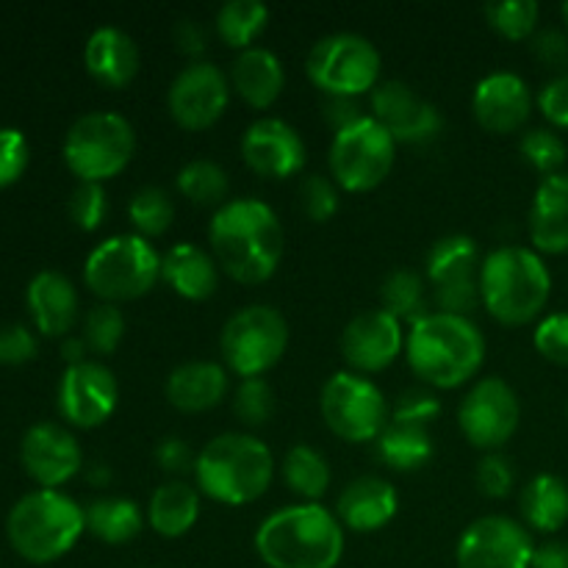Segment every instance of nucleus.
<instances>
[{
  "instance_id": "nucleus-1",
  "label": "nucleus",
  "mask_w": 568,
  "mask_h": 568,
  "mask_svg": "<svg viewBox=\"0 0 568 568\" xmlns=\"http://www.w3.org/2000/svg\"><path fill=\"white\" fill-rule=\"evenodd\" d=\"M211 255L227 277L244 286L270 281L286 253V231L272 205L236 197L214 211L209 225Z\"/></svg>"
},
{
  "instance_id": "nucleus-2",
  "label": "nucleus",
  "mask_w": 568,
  "mask_h": 568,
  "mask_svg": "<svg viewBox=\"0 0 568 568\" xmlns=\"http://www.w3.org/2000/svg\"><path fill=\"white\" fill-rule=\"evenodd\" d=\"M405 358L430 388H458L480 372L486 336L469 316L430 311L405 333Z\"/></svg>"
},
{
  "instance_id": "nucleus-3",
  "label": "nucleus",
  "mask_w": 568,
  "mask_h": 568,
  "mask_svg": "<svg viewBox=\"0 0 568 568\" xmlns=\"http://www.w3.org/2000/svg\"><path fill=\"white\" fill-rule=\"evenodd\" d=\"M255 552L270 568H336L344 555V527L320 503L286 505L258 525Z\"/></svg>"
},
{
  "instance_id": "nucleus-4",
  "label": "nucleus",
  "mask_w": 568,
  "mask_h": 568,
  "mask_svg": "<svg viewBox=\"0 0 568 568\" xmlns=\"http://www.w3.org/2000/svg\"><path fill=\"white\" fill-rule=\"evenodd\" d=\"M552 275L541 253L519 244H505L483 258L480 303L508 327L530 325L547 308Z\"/></svg>"
},
{
  "instance_id": "nucleus-5",
  "label": "nucleus",
  "mask_w": 568,
  "mask_h": 568,
  "mask_svg": "<svg viewBox=\"0 0 568 568\" xmlns=\"http://www.w3.org/2000/svg\"><path fill=\"white\" fill-rule=\"evenodd\" d=\"M275 477L272 449L250 433L214 436L194 460L200 494L222 505H250L264 497Z\"/></svg>"
},
{
  "instance_id": "nucleus-6",
  "label": "nucleus",
  "mask_w": 568,
  "mask_h": 568,
  "mask_svg": "<svg viewBox=\"0 0 568 568\" xmlns=\"http://www.w3.org/2000/svg\"><path fill=\"white\" fill-rule=\"evenodd\" d=\"M87 532L83 508L55 488H37L14 503L6 519L11 549L28 564L61 560Z\"/></svg>"
},
{
  "instance_id": "nucleus-7",
  "label": "nucleus",
  "mask_w": 568,
  "mask_h": 568,
  "mask_svg": "<svg viewBox=\"0 0 568 568\" xmlns=\"http://www.w3.org/2000/svg\"><path fill=\"white\" fill-rule=\"evenodd\" d=\"M161 281V255L153 242L139 233H116L103 239L83 264V283L103 303L139 300Z\"/></svg>"
},
{
  "instance_id": "nucleus-8",
  "label": "nucleus",
  "mask_w": 568,
  "mask_h": 568,
  "mask_svg": "<svg viewBox=\"0 0 568 568\" xmlns=\"http://www.w3.org/2000/svg\"><path fill=\"white\" fill-rule=\"evenodd\" d=\"M64 164L81 183H103L120 175L136 153V131L116 111H89L64 136Z\"/></svg>"
},
{
  "instance_id": "nucleus-9",
  "label": "nucleus",
  "mask_w": 568,
  "mask_h": 568,
  "mask_svg": "<svg viewBox=\"0 0 568 568\" xmlns=\"http://www.w3.org/2000/svg\"><path fill=\"white\" fill-rule=\"evenodd\" d=\"M288 322L277 308L264 303L233 311L220 333V353L225 369L247 377H264L286 355Z\"/></svg>"
},
{
  "instance_id": "nucleus-10",
  "label": "nucleus",
  "mask_w": 568,
  "mask_h": 568,
  "mask_svg": "<svg viewBox=\"0 0 568 568\" xmlns=\"http://www.w3.org/2000/svg\"><path fill=\"white\" fill-rule=\"evenodd\" d=\"M305 72L327 98H361L381 83V53L361 33H327L311 48Z\"/></svg>"
},
{
  "instance_id": "nucleus-11",
  "label": "nucleus",
  "mask_w": 568,
  "mask_h": 568,
  "mask_svg": "<svg viewBox=\"0 0 568 568\" xmlns=\"http://www.w3.org/2000/svg\"><path fill=\"white\" fill-rule=\"evenodd\" d=\"M320 410L327 430L349 444L377 442L386 430L392 410L381 388L358 372H336L320 394Z\"/></svg>"
},
{
  "instance_id": "nucleus-12",
  "label": "nucleus",
  "mask_w": 568,
  "mask_h": 568,
  "mask_svg": "<svg viewBox=\"0 0 568 568\" xmlns=\"http://www.w3.org/2000/svg\"><path fill=\"white\" fill-rule=\"evenodd\" d=\"M394 161H397V142L372 114L333 133L327 164H331L336 186L347 189V192L377 189L392 175Z\"/></svg>"
},
{
  "instance_id": "nucleus-13",
  "label": "nucleus",
  "mask_w": 568,
  "mask_h": 568,
  "mask_svg": "<svg viewBox=\"0 0 568 568\" xmlns=\"http://www.w3.org/2000/svg\"><path fill=\"white\" fill-rule=\"evenodd\" d=\"M480 270L483 255L475 239L464 233L438 239L425 264V281L438 311L469 316L480 305Z\"/></svg>"
},
{
  "instance_id": "nucleus-14",
  "label": "nucleus",
  "mask_w": 568,
  "mask_h": 568,
  "mask_svg": "<svg viewBox=\"0 0 568 568\" xmlns=\"http://www.w3.org/2000/svg\"><path fill=\"white\" fill-rule=\"evenodd\" d=\"M521 422V405L503 377H480L458 405V427L471 447L497 453L514 438Z\"/></svg>"
},
{
  "instance_id": "nucleus-15",
  "label": "nucleus",
  "mask_w": 568,
  "mask_h": 568,
  "mask_svg": "<svg viewBox=\"0 0 568 568\" xmlns=\"http://www.w3.org/2000/svg\"><path fill=\"white\" fill-rule=\"evenodd\" d=\"M536 541L521 521L510 516H480L458 538V568H532Z\"/></svg>"
},
{
  "instance_id": "nucleus-16",
  "label": "nucleus",
  "mask_w": 568,
  "mask_h": 568,
  "mask_svg": "<svg viewBox=\"0 0 568 568\" xmlns=\"http://www.w3.org/2000/svg\"><path fill=\"white\" fill-rule=\"evenodd\" d=\"M231 78L214 61H189L170 83L166 109L186 131H205L225 114L231 103Z\"/></svg>"
},
{
  "instance_id": "nucleus-17",
  "label": "nucleus",
  "mask_w": 568,
  "mask_h": 568,
  "mask_svg": "<svg viewBox=\"0 0 568 568\" xmlns=\"http://www.w3.org/2000/svg\"><path fill=\"white\" fill-rule=\"evenodd\" d=\"M59 414L64 422L81 430H92L111 419L120 403V383L114 372L100 361H83V364L67 366L59 381Z\"/></svg>"
},
{
  "instance_id": "nucleus-18",
  "label": "nucleus",
  "mask_w": 568,
  "mask_h": 568,
  "mask_svg": "<svg viewBox=\"0 0 568 568\" xmlns=\"http://www.w3.org/2000/svg\"><path fill=\"white\" fill-rule=\"evenodd\" d=\"M405 349L403 322L388 311H361L342 331V355L349 372L375 375L388 369Z\"/></svg>"
},
{
  "instance_id": "nucleus-19",
  "label": "nucleus",
  "mask_w": 568,
  "mask_h": 568,
  "mask_svg": "<svg viewBox=\"0 0 568 568\" xmlns=\"http://www.w3.org/2000/svg\"><path fill=\"white\" fill-rule=\"evenodd\" d=\"M372 116L394 136V142L422 144L438 136L444 120L442 111L416 94L403 81H383L372 92Z\"/></svg>"
},
{
  "instance_id": "nucleus-20",
  "label": "nucleus",
  "mask_w": 568,
  "mask_h": 568,
  "mask_svg": "<svg viewBox=\"0 0 568 568\" xmlns=\"http://www.w3.org/2000/svg\"><path fill=\"white\" fill-rule=\"evenodd\" d=\"M20 460L33 483L59 491V486L70 483L81 471L83 453L67 427L55 422H39L22 436Z\"/></svg>"
},
{
  "instance_id": "nucleus-21",
  "label": "nucleus",
  "mask_w": 568,
  "mask_h": 568,
  "mask_svg": "<svg viewBox=\"0 0 568 568\" xmlns=\"http://www.w3.org/2000/svg\"><path fill=\"white\" fill-rule=\"evenodd\" d=\"M242 155L258 175L288 178L303 170L308 153L297 128L281 116H261L244 131Z\"/></svg>"
},
{
  "instance_id": "nucleus-22",
  "label": "nucleus",
  "mask_w": 568,
  "mask_h": 568,
  "mask_svg": "<svg viewBox=\"0 0 568 568\" xmlns=\"http://www.w3.org/2000/svg\"><path fill=\"white\" fill-rule=\"evenodd\" d=\"M471 111L488 133H514L532 114V92L519 72L497 70L480 78L471 94Z\"/></svg>"
},
{
  "instance_id": "nucleus-23",
  "label": "nucleus",
  "mask_w": 568,
  "mask_h": 568,
  "mask_svg": "<svg viewBox=\"0 0 568 568\" xmlns=\"http://www.w3.org/2000/svg\"><path fill=\"white\" fill-rule=\"evenodd\" d=\"M397 510V488L377 475L355 477L353 483L342 488L336 499V519L353 532L383 530L386 525H392Z\"/></svg>"
},
{
  "instance_id": "nucleus-24",
  "label": "nucleus",
  "mask_w": 568,
  "mask_h": 568,
  "mask_svg": "<svg viewBox=\"0 0 568 568\" xmlns=\"http://www.w3.org/2000/svg\"><path fill=\"white\" fill-rule=\"evenodd\" d=\"M26 303L37 331L50 338H67L78 320V308H81L72 281L55 270H42L31 277Z\"/></svg>"
},
{
  "instance_id": "nucleus-25",
  "label": "nucleus",
  "mask_w": 568,
  "mask_h": 568,
  "mask_svg": "<svg viewBox=\"0 0 568 568\" xmlns=\"http://www.w3.org/2000/svg\"><path fill=\"white\" fill-rule=\"evenodd\" d=\"M532 250L541 255L568 253V172L541 178L530 205Z\"/></svg>"
},
{
  "instance_id": "nucleus-26",
  "label": "nucleus",
  "mask_w": 568,
  "mask_h": 568,
  "mask_svg": "<svg viewBox=\"0 0 568 568\" xmlns=\"http://www.w3.org/2000/svg\"><path fill=\"white\" fill-rule=\"evenodd\" d=\"M227 369L216 361H189L175 366L164 383L166 403L183 414H203L227 397Z\"/></svg>"
},
{
  "instance_id": "nucleus-27",
  "label": "nucleus",
  "mask_w": 568,
  "mask_h": 568,
  "mask_svg": "<svg viewBox=\"0 0 568 568\" xmlns=\"http://www.w3.org/2000/svg\"><path fill=\"white\" fill-rule=\"evenodd\" d=\"M83 64L94 81L109 89H122L139 75L142 55H139V44L133 42L131 33L114 26H103L87 39Z\"/></svg>"
},
{
  "instance_id": "nucleus-28",
  "label": "nucleus",
  "mask_w": 568,
  "mask_h": 568,
  "mask_svg": "<svg viewBox=\"0 0 568 568\" xmlns=\"http://www.w3.org/2000/svg\"><path fill=\"white\" fill-rule=\"evenodd\" d=\"M231 87L250 109H270L286 87V70L270 48L242 50L231 64Z\"/></svg>"
},
{
  "instance_id": "nucleus-29",
  "label": "nucleus",
  "mask_w": 568,
  "mask_h": 568,
  "mask_svg": "<svg viewBox=\"0 0 568 568\" xmlns=\"http://www.w3.org/2000/svg\"><path fill=\"white\" fill-rule=\"evenodd\" d=\"M161 281L183 300H209L220 286V264L192 242H178L161 255Z\"/></svg>"
},
{
  "instance_id": "nucleus-30",
  "label": "nucleus",
  "mask_w": 568,
  "mask_h": 568,
  "mask_svg": "<svg viewBox=\"0 0 568 568\" xmlns=\"http://www.w3.org/2000/svg\"><path fill=\"white\" fill-rule=\"evenodd\" d=\"M200 491L183 480H166L150 497L144 519L161 538H181L197 525L200 519Z\"/></svg>"
},
{
  "instance_id": "nucleus-31",
  "label": "nucleus",
  "mask_w": 568,
  "mask_h": 568,
  "mask_svg": "<svg viewBox=\"0 0 568 568\" xmlns=\"http://www.w3.org/2000/svg\"><path fill=\"white\" fill-rule=\"evenodd\" d=\"M521 519L536 532H558L568 521V483L558 475H536L519 497Z\"/></svg>"
},
{
  "instance_id": "nucleus-32",
  "label": "nucleus",
  "mask_w": 568,
  "mask_h": 568,
  "mask_svg": "<svg viewBox=\"0 0 568 568\" xmlns=\"http://www.w3.org/2000/svg\"><path fill=\"white\" fill-rule=\"evenodd\" d=\"M87 516V530L92 532L98 541L111 544V547H122V544L133 541L148 525L142 508L133 499L125 497H100L83 508Z\"/></svg>"
},
{
  "instance_id": "nucleus-33",
  "label": "nucleus",
  "mask_w": 568,
  "mask_h": 568,
  "mask_svg": "<svg viewBox=\"0 0 568 568\" xmlns=\"http://www.w3.org/2000/svg\"><path fill=\"white\" fill-rule=\"evenodd\" d=\"M281 475L283 483L288 486V491H292L294 497L303 499V503H320L333 480L327 458L320 449L311 447V444H294V447L283 455Z\"/></svg>"
},
{
  "instance_id": "nucleus-34",
  "label": "nucleus",
  "mask_w": 568,
  "mask_h": 568,
  "mask_svg": "<svg viewBox=\"0 0 568 568\" xmlns=\"http://www.w3.org/2000/svg\"><path fill=\"white\" fill-rule=\"evenodd\" d=\"M377 455L394 471H416L433 458V438L427 427L403 425L388 419L386 430L377 438Z\"/></svg>"
},
{
  "instance_id": "nucleus-35",
  "label": "nucleus",
  "mask_w": 568,
  "mask_h": 568,
  "mask_svg": "<svg viewBox=\"0 0 568 568\" xmlns=\"http://www.w3.org/2000/svg\"><path fill=\"white\" fill-rule=\"evenodd\" d=\"M383 311L399 322H419L430 314V297H427V281L414 270H394L381 286Z\"/></svg>"
},
{
  "instance_id": "nucleus-36",
  "label": "nucleus",
  "mask_w": 568,
  "mask_h": 568,
  "mask_svg": "<svg viewBox=\"0 0 568 568\" xmlns=\"http://www.w3.org/2000/svg\"><path fill=\"white\" fill-rule=\"evenodd\" d=\"M178 192L194 205L203 209H220L227 203V192H231V181H227L225 166H220L211 159H192L181 166L178 172Z\"/></svg>"
},
{
  "instance_id": "nucleus-37",
  "label": "nucleus",
  "mask_w": 568,
  "mask_h": 568,
  "mask_svg": "<svg viewBox=\"0 0 568 568\" xmlns=\"http://www.w3.org/2000/svg\"><path fill=\"white\" fill-rule=\"evenodd\" d=\"M270 9L261 0H227L216 11V33L227 48L247 50L264 33Z\"/></svg>"
},
{
  "instance_id": "nucleus-38",
  "label": "nucleus",
  "mask_w": 568,
  "mask_h": 568,
  "mask_svg": "<svg viewBox=\"0 0 568 568\" xmlns=\"http://www.w3.org/2000/svg\"><path fill=\"white\" fill-rule=\"evenodd\" d=\"M128 220L139 236L155 239L170 231L172 220H175V203H172L170 192H164L161 186H142L128 203Z\"/></svg>"
},
{
  "instance_id": "nucleus-39",
  "label": "nucleus",
  "mask_w": 568,
  "mask_h": 568,
  "mask_svg": "<svg viewBox=\"0 0 568 568\" xmlns=\"http://www.w3.org/2000/svg\"><path fill=\"white\" fill-rule=\"evenodd\" d=\"M538 17H541V6L536 0H497L486 6L488 26L510 42L536 37Z\"/></svg>"
},
{
  "instance_id": "nucleus-40",
  "label": "nucleus",
  "mask_w": 568,
  "mask_h": 568,
  "mask_svg": "<svg viewBox=\"0 0 568 568\" xmlns=\"http://www.w3.org/2000/svg\"><path fill=\"white\" fill-rule=\"evenodd\" d=\"M122 336H125V314H122L120 305L100 303L89 308L81 336L89 353L111 355L122 344Z\"/></svg>"
},
{
  "instance_id": "nucleus-41",
  "label": "nucleus",
  "mask_w": 568,
  "mask_h": 568,
  "mask_svg": "<svg viewBox=\"0 0 568 568\" xmlns=\"http://www.w3.org/2000/svg\"><path fill=\"white\" fill-rule=\"evenodd\" d=\"M519 153L527 164L536 172H541L544 178L558 175L560 166L566 164L568 148L558 131L552 128H530V131L521 133Z\"/></svg>"
},
{
  "instance_id": "nucleus-42",
  "label": "nucleus",
  "mask_w": 568,
  "mask_h": 568,
  "mask_svg": "<svg viewBox=\"0 0 568 568\" xmlns=\"http://www.w3.org/2000/svg\"><path fill=\"white\" fill-rule=\"evenodd\" d=\"M233 414L242 425L261 427L275 414V392L264 377H247L233 392Z\"/></svg>"
},
{
  "instance_id": "nucleus-43",
  "label": "nucleus",
  "mask_w": 568,
  "mask_h": 568,
  "mask_svg": "<svg viewBox=\"0 0 568 568\" xmlns=\"http://www.w3.org/2000/svg\"><path fill=\"white\" fill-rule=\"evenodd\" d=\"M300 205L311 222H327L338 211V186L333 178L314 175L303 178L300 183Z\"/></svg>"
},
{
  "instance_id": "nucleus-44",
  "label": "nucleus",
  "mask_w": 568,
  "mask_h": 568,
  "mask_svg": "<svg viewBox=\"0 0 568 568\" xmlns=\"http://www.w3.org/2000/svg\"><path fill=\"white\" fill-rule=\"evenodd\" d=\"M105 214H109V197L103 183H78L75 192L70 194V220L81 231L92 233L103 225Z\"/></svg>"
},
{
  "instance_id": "nucleus-45",
  "label": "nucleus",
  "mask_w": 568,
  "mask_h": 568,
  "mask_svg": "<svg viewBox=\"0 0 568 568\" xmlns=\"http://www.w3.org/2000/svg\"><path fill=\"white\" fill-rule=\"evenodd\" d=\"M438 414H442V399L436 397V392L416 386L399 394L397 405H394L392 410V419L403 422V425H416L430 430V425L438 419Z\"/></svg>"
},
{
  "instance_id": "nucleus-46",
  "label": "nucleus",
  "mask_w": 568,
  "mask_h": 568,
  "mask_svg": "<svg viewBox=\"0 0 568 568\" xmlns=\"http://www.w3.org/2000/svg\"><path fill=\"white\" fill-rule=\"evenodd\" d=\"M532 344L547 361L568 366V311L544 316L532 333Z\"/></svg>"
},
{
  "instance_id": "nucleus-47",
  "label": "nucleus",
  "mask_w": 568,
  "mask_h": 568,
  "mask_svg": "<svg viewBox=\"0 0 568 568\" xmlns=\"http://www.w3.org/2000/svg\"><path fill=\"white\" fill-rule=\"evenodd\" d=\"M31 161V148L20 128H0V189L22 178Z\"/></svg>"
},
{
  "instance_id": "nucleus-48",
  "label": "nucleus",
  "mask_w": 568,
  "mask_h": 568,
  "mask_svg": "<svg viewBox=\"0 0 568 568\" xmlns=\"http://www.w3.org/2000/svg\"><path fill=\"white\" fill-rule=\"evenodd\" d=\"M475 480H477V488H480L486 497L503 499L508 497L510 488H514V480H516L514 466H510V460L505 458V455L486 453L480 458V464H477Z\"/></svg>"
},
{
  "instance_id": "nucleus-49",
  "label": "nucleus",
  "mask_w": 568,
  "mask_h": 568,
  "mask_svg": "<svg viewBox=\"0 0 568 568\" xmlns=\"http://www.w3.org/2000/svg\"><path fill=\"white\" fill-rule=\"evenodd\" d=\"M37 358V336L26 325L0 327V364L20 366Z\"/></svg>"
},
{
  "instance_id": "nucleus-50",
  "label": "nucleus",
  "mask_w": 568,
  "mask_h": 568,
  "mask_svg": "<svg viewBox=\"0 0 568 568\" xmlns=\"http://www.w3.org/2000/svg\"><path fill=\"white\" fill-rule=\"evenodd\" d=\"M532 55L549 70L564 72L568 67V33L560 28H544L530 42Z\"/></svg>"
},
{
  "instance_id": "nucleus-51",
  "label": "nucleus",
  "mask_w": 568,
  "mask_h": 568,
  "mask_svg": "<svg viewBox=\"0 0 568 568\" xmlns=\"http://www.w3.org/2000/svg\"><path fill=\"white\" fill-rule=\"evenodd\" d=\"M538 109L555 128H568V72H558L538 92Z\"/></svg>"
},
{
  "instance_id": "nucleus-52",
  "label": "nucleus",
  "mask_w": 568,
  "mask_h": 568,
  "mask_svg": "<svg viewBox=\"0 0 568 568\" xmlns=\"http://www.w3.org/2000/svg\"><path fill=\"white\" fill-rule=\"evenodd\" d=\"M155 460H159V466L164 471H170V475H183V471L192 469L194 471V453L192 447H189L183 438L178 436H166L161 438L159 447H155Z\"/></svg>"
},
{
  "instance_id": "nucleus-53",
  "label": "nucleus",
  "mask_w": 568,
  "mask_h": 568,
  "mask_svg": "<svg viewBox=\"0 0 568 568\" xmlns=\"http://www.w3.org/2000/svg\"><path fill=\"white\" fill-rule=\"evenodd\" d=\"M322 114H325L327 125L333 131H344V128L355 125L358 120H364V111H361L358 98H327L325 105H322Z\"/></svg>"
},
{
  "instance_id": "nucleus-54",
  "label": "nucleus",
  "mask_w": 568,
  "mask_h": 568,
  "mask_svg": "<svg viewBox=\"0 0 568 568\" xmlns=\"http://www.w3.org/2000/svg\"><path fill=\"white\" fill-rule=\"evenodd\" d=\"M172 39H175L178 50L183 55H192L194 61H200V55L209 48V37H205V28L197 20H178L172 28Z\"/></svg>"
},
{
  "instance_id": "nucleus-55",
  "label": "nucleus",
  "mask_w": 568,
  "mask_h": 568,
  "mask_svg": "<svg viewBox=\"0 0 568 568\" xmlns=\"http://www.w3.org/2000/svg\"><path fill=\"white\" fill-rule=\"evenodd\" d=\"M532 568H568V541H547L536 547Z\"/></svg>"
},
{
  "instance_id": "nucleus-56",
  "label": "nucleus",
  "mask_w": 568,
  "mask_h": 568,
  "mask_svg": "<svg viewBox=\"0 0 568 568\" xmlns=\"http://www.w3.org/2000/svg\"><path fill=\"white\" fill-rule=\"evenodd\" d=\"M87 353L89 347L81 336H67L64 342H61V358L67 361V366H75V364H83V361H89Z\"/></svg>"
},
{
  "instance_id": "nucleus-57",
  "label": "nucleus",
  "mask_w": 568,
  "mask_h": 568,
  "mask_svg": "<svg viewBox=\"0 0 568 568\" xmlns=\"http://www.w3.org/2000/svg\"><path fill=\"white\" fill-rule=\"evenodd\" d=\"M89 480H92L94 486H109L111 469H109V466H103V464L92 466V469H89Z\"/></svg>"
},
{
  "instance_id": "nucleus-58",
  "label": "nucleus",
  "mask_w": 568,
  "mask_h": 568,
  "mask_svg": "<svg viewBox=\"0 0 568 568\" xmlns=\"http://www.w3.org/2000/svg\"><path fill=\"white\" fill-rule=\"evenodd\" d=\"M560 14H564V22H566V28H568V0L564 6H560Z\"/></svg>"
},
{
  "instance_id": "nucleus-59",
  "label": "nucleus",
  "mask_w": 568,
  "mask_h": 568,
  "mask_svg": "<svg viewBox=\"0 0 568 568\" xmlns=\"http://www.w3.org/2000/svg\"><path fill=\"white\" fill-rule=\"evenodd\" d=\"M566 414H568V408H566Z\"/></svg>"
}]
</instances>
